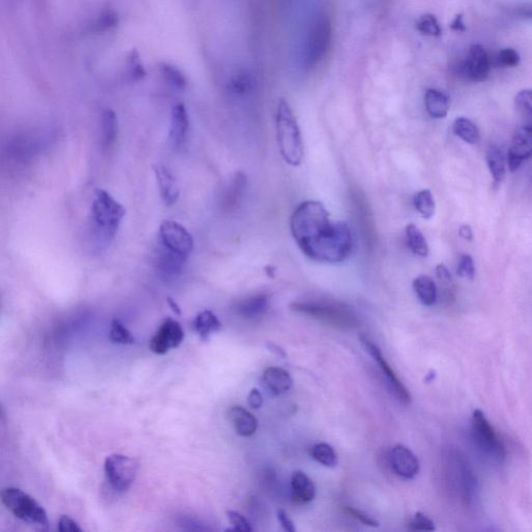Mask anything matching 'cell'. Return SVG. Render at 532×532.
I'll return each instance as SVG.
<instances>
[{
  "label": "cell",
  "mask_w": 532,
  "mask_h": 532,
  "mask_svg": "<svg viewBox=\"0 0 532 532\" xmlns=\"http://www.w3.org/2000/svg\"><path fill=\"white\" fill-rule=\"evenodd\" d=\"M413 204L416 211L424 220H431L435 215L436 202L429 189H423L414 196Z\"/></svg>",
  "instance_id": "cell-31"
},
{
  "label": "cell",
  "mask_w": 532,
  "mask_h": 532,
  "mask_svg": "<svg viewBox=\"0 0 532 532\" xmlns=\"http://www.w3.org/2000/svg\"><path fill=\"white\" fill-rule=\"evenodd\" d=\"M521 14L524 15V16L529 17V18H532V8H524V10H523V12L521 13Z\"/></svg>",
  "instance_id": "cell-53"
},
{
  "label": "cell",
  "mask_w": 532,
  "mask_h": 532,
  "mask_svg": "<svg viewBox=\"0 0 532 532\" xmlns=\"http://www.w3.org/2000/svg\"><path fill=\"white\" fill-rule=\"evenodd\" d=\"M532 157V126L517 128L508 153V166L510 172L520 168L523 162Z\"/></svg>",
  "instance_id": "cell-14"
},
{
  "label": "cell",
  "mask_w": 532,
  "mask_h": 532,
  "mask_svg": "<svg viewBox=\"0 0 532 532\" xmlns=\"http://www.w3.org/2000/svg\"><path fill=\"white\" fill-rule=\"evenodd\" d=\"M409 526L411 531H433L436 529L433 520L429 519L426 515L422 514V512H417L414 516V518L410 522Z\"/></svg>",
  "instance_id": "cell-41"
},
{
  "label": "cell",
  "mask_w": 532,
  "mask_h": 532,
  "mask_svg": "<svg viewBox=\"0 0 532 532\" xmlns=\"http://www.w3.org/2000/svg\"><path fill=\"white\" fill-rule=\"evenodd\" d=\"M192 326L196 334L205 340L208 339L210 335L219 332L221 330L222 324L213 311L205 310L196 316Z\"/></svg>",
  "instance_id": "cell-24"
},
{
  "label": "cell",
  "mask_w": 532,
  "mask_h": 532,
  "mask_svg": "<svg viewBox=\"0 0 532 532\" xmlns=\"http://www.w3.org/2000/svg\"><path fill=\"white\" fill-rule=\"evenodd\" d=\"M247 187V177L238 173L233 179L225 194V203L229 207H234L240 202Z\"/></svg>",
  "instance_id": "cell-32"
},
{
  "label": "cell",
  "mask_w": 532,
  "mask_h": 532,
  "mask_svg": "<svg viewBox=\"0 0 532 532\" xmlns=\"http://www.w3.org/2000/svg\"><path fill=\"white\" fill-rule=\"evenodd\" d=\"M2 504L17 519L37 531L49 529L46 510L31 495L17 488H6L1 491Z\"/></svg>",
  "instance_id": "cell-4"
},
{
  "label": "cell",
  "mask_w": 532,
  "mask_h": 532,
  "mask_svg": "<svg viewBox=\"0 0 532 532\" xmlns=\"http://www.w3.org/2000/svg\"><path fill=\"white\" fill-rule=\"evenodd\" d=\"M278 520L281 523V526L283 527L284 531L288 532L296 531V527H294V522L292 519L288 517L287 512L285 510H280L278 512Z\"/></svg>",
  "instance_id": "cell-47"
},
{
  "label": "cell",
  "mask_w": 532,
  "mask_h": 532,
  "mask_svg": "<svg viewBox=\"0 0 532 532\" xmlns=\"http://www.w3.org/2000/svg\"><path fill=\"white\" fill-rule=\"evenodd\" d=\"M154 174L157 180L160 196L166 206H173L178 202L180 189L172 173L164 166H154Z\"/></svg>",
  "instance_id": "cell-18"
},
{
  "label": "cell",
  "mask_w": 532,
  "mask_h": 532,
  "mask_svg": "<svg viewBox=\"0 0 532 532\" xmlns=\"http://www.w3.org/2000/svg\"><path fill=\"white\" fill-rule=\"evenodd\" d=\"M117 16L113 12H106L100 15L99 18L94 24V31L97 33H103V31H110L115 29L117 25Z\"/></svg>",
  "instance_id": "cell-40"
},
{
  "label": "cell",
  "mask_w": 532,
  "mask_h": 532,
  "mask_svg": "<svg viewBox=\"0 0 532 532\" xmlns=\"http://www.w3.org/2000/svg\"><path fill=\"white\" fill-rule=\"evenodd\" d=\"M92 220L106 237L115 236L126 215L121 203L104 189H97L92 203Z\"/></svg>",
  "instance_id": "cell-6"
},
{
  "label": "cell",
  "mask_w": 532,
  "mask_h": 532,
  "mask_svg": "<svg viewBox=\"0 0 532 532\" xmlns=\"http://www.w3.org/2000/svg\"><path fill=\"white\" fill-rule=\"evenodd\" d=\"M490 55L482 45H472L468 49L465 61L454 66L457 76L472 82H482L487 80L491 72Z\"/></svg>",
  "instance_id": "cell-10"
},
{
  "label": "cell",
  "mask_w": 532,
  "mask_h": 532,
  "mask_svg": "<svg viewBox=\"0 0 532 532\" xmlns=\"http://www.w3.org/2000/svg\"><path fill=\"white\" fill-rule=\"evenodd\" d=\"M360 340L364 350L375 359V362L378 363L380 368L382 369V373H384L386 380H388L389 386H390L391 390L394 393L395 396L401 403H405V405H409L411 403V395H410L409 391L405 388V384L401 382L398 377L395 375L389 363L384 360L380 348L375 344L371 343L366 337L361 336Z\"/></svg>",
  "instance_id": "cell-13"
},
{
  "label": "cell",
  "mask_w": 532,
  "mask_h": 532,
  "mask_svg": "<svg viewBox=\"0 0 532 532\" xmlns=\"http://www.w3.org/2000/svg\"><path fill=\"white\" fill-rule=\"evenodd\" d=\"M389 463L399 477L412 480L417 475L420 465L417 456L403 445H396L389 452Z\"/></svg>",
  "instance_id": "cell-15"
},
{
  "label": "cell",
  "mask_w": 532,
  "mask_h": 532,
  "mask_svg": "<svg viewBox=\"0 0 532 532\" xmlns=\"http://www.w3.org/2000/svg\"><path fill=\"white\" fill-rule=\"evenodd\" d=\"M110 339L113 343L117 344L127 345V344L134 343V337L119 319L113 320L110 324Z\"/></svg>",
  "instance_id": "cell-37"
},
{
  "label": "cell",
  "mask_w": 532,
  "mask_h": 532,
  "mask_svg": "<svg viewBox=\"0 0 532 532\" xmlns=\"http://www.w3.org/2000/svg\"><path fill=\"white\" fill-rule=\"evenodd\" d=\"M343 508L344 512L350 515V517L356 519V520H358L359 522L362 523V524L367 525V526L371 527H378L380 525L379 522L375 521V519L371 518V516L365 514V512H361V510L352 508V506H343Z\"/></svg>",
  "instance_id": "cell-44"
},
{
  "label": "cell",
  "mask_w": 532,
  "mask_h": 532,
  "mask_svg": "<svg viewBox=\"0 0 532 532\" xmlns=\"http://www.w3.org/2000/svg\"><path fill=\"white\" fill-rule=\"evenodd\" d=\"M168 305H170V307L172 308L173 311H174L175 313L178 314V315H180L181 310L180 308H179V305H177V303L174 302L172 299H168Z\"/></svg>",
  "instance_id": "cell-52"
},
{
  "label": "cell",
  "mask_w": 532,
  "mask_h": 532,
  "mask_svg": "<svg viewBox=\"0 0 532 532\" xmlns=\"http://www.w3.org/2000/svg\"><path fill=\"white\" fill-rule=\"evenodd\" d=\"M264 386L273 395L285 394L292 389L294 380L285 369L280 367H269L264 373Z\"/></svg>",
  "instance_id": "cell-20"
},
{
  "label": "cell",
  "mask_w": 532,
  "mask_h": 532,
  "mask_svg": "<svg viewBox=\"0 0 532 532\" xmlns=\"http://www.w3.org/2000/svg\"><path fill=\"white\" fill-rule=\"evenodd\" d=\"M227 516L231 525L233 526V531L241 532L253 531V527L251 526L249 521L243 515L239 514V512H234V510H229Z\"/></svg>",
  "instance_id": "cell-43"
},
{
  "label": "cell",
  "mask_w": 532,
  "mask_h": 532,
  "mask_svg": "<svg viewBox=\"0 0 532 532\" xmlns=\"http://www.w3.org/2000/svg\"><path fill=\"white\" fill-rule=\"evenodd\" d=\"M471 431L474 442L482 454L496 461H504L506 450L503 442L480 410H476L472 415Z\"/></svg>",
  "instance_id": "cell-7"
},
{
  "label": "cell",
  "mask_w": 532,
  "mask_h": 532,
  "mask_svg": "<svg viewBox=\"0 0 532 532\" xmlns=\"http://www.w3.org/2000/svg\"><path fill=\"white\" fill-rule=\"evenodd\" d=\"M292 309L335 328L347 330L358 326V318L354 312L341 303L326 300L307 301L294 303Z\"/></svg>",
  "instance_id": "cell-5"
},
{
  "label": "cell",
  "mask_w": 532,
  "mask_h": 532,
  "mask_svg": "<svg viewBox=\"0 0 532 532\" xmlns=\"http://www.w3.org/2000/svg\"><path fill=\"white\" fill-rule=\"evenodd\" d=\"M267 346H268L269 350H271V352H275V354H278V356L281 357H285V352H283V350H281V348L278 347L277 345H275V344H267Z\"/></svg>",
  "instance_id": "cell-51"
},
{
  "label": "cell",
  "mask_w": 532,
  "mask_h": 532,
  "mask_svg": "<svg viewBox=\"0 0 532 532\" xmlns=\"http://www.w3.org/2000/svg\"><path fill=\"white\" fill-rule=\"evenodd\" d=\"M138 471V463L136 459L123 454H112L106 457L104 463L106 480L117 492L124 493L129 490Z\"/></svg>",
  "instance_id": "cell-8"
},
{
  "label": "cell",
  "mask_w": 532,
  "mask_h": 532,
  "mask_svg": "<svg viewBox=\"0 0 532 532\" xmlns=\"http://www.w3.org/2000/svg\"><path fill=\"white\" fill-rule=\"evenodd\" d=\"M247 403L252 409L258 410L264 405V397L258 389H253L247 396Z\"/></svg>",
  "instance_id": "cell-46"
},
{
  "label": "cell",
  "mask_w": 532,
  "mask_h": 532,
  "mask_svg": "<svg viewBox=\"0 0 532 532\" xmlns=\"http://www.w3.org/2000/svg\"><path fill=\"white\" fill-rule=\"evenodd\" d=\"M414 292L423 305L431 307L437 302V286L435 281L426 275H421L413 282Z\"/></svg>",
  "instance_id": "cell-25"
},
{
  "label": "cell",
  "mask_w": 532,
  "mask_h": 532,
  "mask_svg": "<svg viewBox=\"0 0 532 532\" xmlns=\"http://www.w3.org/2000/svg\"><path fill=\"white\" fill-rule=\"evenodd\" d=\"M416 29L419 33L427 37H440L442 35L441 25L437 17L433 14H425L418 19Z\"/></svg>",
  "instance_id": "cell-36"
},
{
  "label": "cell",
  "mask_w": 532,
  "mask_h": 532,
  "mask_svg": "<svg viewBox=\"0 0 532 532\" xmlns=\"http://www.w3.org/2000/svg\"><path fill=\"white\" fill-rule=\"evenodd\" d=\"M278 145L283 159L292 166L304 160V143L298 120L287 100L280 98L275 113Z\"/></svg>",
  "instance_id": "cell-2"
},
{
  "label": "cell",
  "mask_w": 532,
  "mask_h": 532,
  "mask_svg": "<svg viewBox=\"0 0 532 532\" xmlns=\"http://www.w3.org/2000/svg\"><path fill=\"white\" fill-rule=\"evenodd\" d=\"M183 339L185 331L181 324L173 318H166L151 338L149 346L154 354H166L173 348L178 347Z\"/></svg>",
  "instance_id": "cell-12"
},
{
  "label": "cell",
  "mask_w": 532,
  "mask_h": 532,
  "mask_svg": "<svg viewBox=\"0 0 532 532\" xmlns=\"http://www.w3.org/2000/svg\"><path fill=\"white\" fill-rule=\"evenodd\" d=\"M268 305L269 299L266 294H255L240 301L236 305V311L241 317L255 319L266 313Z\"/></svg>",
  "instance_id": "cell-21"
},
{
  "label": "cell",
  "mask_w": 532,
  "mask_h": 532,
  "mask_svg": "<svg viewBox=\"0 0 532 532\" xmlns=\"http://www.w3.org/2000/svg\"><path fill=\"white\" fill-rule=\"evenodd\" d=\"M515 104L524 122L523 125L532 126V89L519 92L515 98Z\"/></svg>",
  "instance_id": "cell-33"
},
{
  "label": "cell",
  "mask_w": 532,
  "mask_h": 532,
  "mask_svg": "<svg viewBox=\"0 0 532 532\" xmlns=\"http://www.w3.org/2000/svg\"><path fill=\"white\" fill-rule=\"evenodd\" d=\"M457 275L463 279L473 280L475 275V266L473 259L470 255L461 256L457 266Z\"/></svg>",
  "instance_id": "cell-42"
},
{
  "label": "cell",
  "mask_w": 532,
  "mask_h": 532,
  "mask_svg": "<svg viewBox=\"0 0 532 532\" xmlns=\"http://www.w3.org/2000/svg\"><path fill=\"white\" fill-rule=\"evenodd\" d=\"M454 484L461 500L466 504H472L477 496V482L475 475L463 456L454 454L450 459Z\"/></svg>",
  "instance_id": "cell-11"
},
{
  "label": "cell",
  "mask_w": 532,
  "mask_h": 532,
  "mask_svg": "<svg viewBox=\"0 0 532 532\" xmlns=\"http://www.w3.org/2000/svg\"><path fill=\"white\" fill-rule=\"evenodd\" d=\"M57 529L59 531H71V532H81L82 529L78 526V524L76 521L72 520L70 517L62 516L59 520V524H57Z\"/></svg>",
  "instance_id": "cell-45"
},
{
  "label": "cell",
  "mask_w": 532,
  "mask_h": 532,
  "mask_svg": "<svg viewBox=\"0 0 532 532\" xmlns=\"http://www.w3.org/2000/svg\"><path fill=\"white\" fill-rule=\"evenodd\" d=\"M521 57L518 51L512 48L501 49L496 55L494 65L500 68H514L520 64Z\"/></svg>",
  "instance_id": "cell-38"
},
{
  "label": "cell",
  "mask_w": 532,
  "mask_h": 532,
  "mask_svg": "<svg viewBox=\"0 0 532 532\" xmlns=\"http://www.w3.org/2000/svg\"><path fill=\"white\" fill-rule=\"evenodd\" d=\"M450 29H452V31H459V33H463V31H466V25L465 23H463V15H456V18L454 19L452 24H450Z\"/></svg>",
  "instance_id": "cell-49"
},
{
  "label": "cell",
  "mask_w": 532,
  "mask_h": 532,
  "mask_svg": "<svg viewBox=\"0 0 532 532\" xmlns=\"http://www.w3.org/2000/svg\"><path fill=\"white\" fill-rule=\"evenodd\" d=\"M160 73H161L164 80L175 89H183L187 85V79L185 73L172 64H161L160 65Z\"/></svg>",
  "instance_id": "cell-34"
},
{
  "label": "cell",
  "mask_w": 532,
  "mask_h": 532,
  "mask_svg": "<svg viewBox=\"0 0 532 532\" xmlns=\"http://www.w3.org/2000/svg\"><path fill=\"white\" fill-rule=\"evenodd\" d=\"M292 236L301 251L320 264L345 261L354 247L352 231L343 222L331 220L322 203H301L290 220Z\"/></svg>",
  "instance_id": "cell-1"
},
{
  "label": "cell",
  "mask_w": 532,
  "mask_h": 532,
  "mask_svg": "<svg viewBox=\"0 0 532 532\" xmlns=\"http://www.w3.org/2000/svg\"><path fill=\"white\" fill-rule=\"evenodd\" d=\"M408 247L419 257H427L429 253V245L424 235L419 230L417 226L409 224L405 228Z\"/></svg>",
  "instance_id": "cell-29"
},
{
  "label": "cell",
  "mask_w": 532,
  "mask_h": 532,
  "mask_svg": "<svg viewBox=\"0 0 532 532\" xmlns=\"http://www.w3.org/2000/svg\"><path fill=\"white\" fill-rule=\"evenodd\" d=\"M189 131V117L187 108L183 103L173 106L171 114L170 141L175 148L185 145Z\"/></svg>",
  "instance_id": "cell-16"
},
{
  "label": "cell",
  "mask_w": 532,
  "mask_h": 532,
  "mask_svg": "<svg viewBox=\"0 0 532 532\" xmlns=\"http://www.w3.org/2000/svg\"><path fill=\"white\" fill-rule=\"evenodd\" d=\"M350 196H352V206L356 211L354 213L358 217L361 231L363 230L365 238L367 239L368 243H373L375 239V231L369 203L367 202V199L361 190H352Z\"/></svg>",
  "instance_id": "cell-17"
},
{
  "label": "cell",
  "mask_w": 532,
  "mask_h": 532,
  "mask_svg": "<svg viewBox=\"0 0 532 532\" xmlns=\"http://www.w3.org/2000/svg\"><path fill=\"white\" fill-rule=\"evenodd\" d=\"M332 22L326 13L312 17L303 44V62L307 68H314L326 57L332 42Z\"/></svg>",
  "instance_id": "cell-3"
},
{
  "label": "cell",
  "mask_w": 532,
  "mask_h": 532,
  "mask_svg": "<svg viewBox=\"0 0 532 532\" xmlns=\"http://www.w3.org/2000/svg\"><path fill=\"white\" fill-rule=\"evenodd\" d=\"M424 106L431 117L444 119L450 110V99L443 92L429 89L425 92Z\"/></svg>",
  "instance_id": "cell-22"
},
{
  "label": "cell",
  "mask_w": 532,
  "mask_h": 532,
  "mask_svg": "<svg viewBox=\"0 0 532 532\" xmlns=\"http://www.w3.org/2000/svg\"><path fill=\"white\" fill-rule=\"evenodd\" d=\"M161 247L187 261L192 249L194 238L187 229L175 221H164L159 227Z\"/></svg>",
  "instance_id": "cell-9"
},
{
  "label": "cell",
  "mask_w": 532,
  "mask_h": 532,
  "mask_svg": "<svg viewBox=\"0 0 532 532\" xmlns=\"http://www.w3.org/2000/svg\"><path fill=\"white\" fill-rule=\"evenodd\" d=\"M459 236L468 241H472L474 238L473 231L469 225H463L459 228Z\"/></svg>",
  "instance_id": "cell-50"
},
{
  "label": "cell",
  "mask_w": 532,
  "mask_h": 532,
  "mask_svg": "<svg viewBox=\"0 0 532 532\" xmlns=\"http://www.w3.org/2000/svg\"><path fill=\"white\" fill-rule=\"evenodd\" d=\"M311 456L317 463L326 467H335L338 463L336 452L332 446L326 443H319L311 448Z\"/></svg>",
  "instance_id": "cell-35"
},
{
  "label": "cell",
  "mask_w": 532,
  "mask_h": 532,
  "mask_svg": "<svg viewBox=\"0 0 532 532\" xmlns=\"http://www.w3.org/2000/svg\"><path fill=\"white\" fill-rule=\"evenodd\" d=\"M127 72L128 76L132 80H140L146 76V70H145L144 66L141 62L140 55L136 50H132L128 55Z\"/></svg>",
  "instance_id": "cell-39"
},
{
  "label": "cell",
  "mask_w": 532,
  "mask_h": 532,
  "mask_svg": "<svg viewBox=\"0 0 532 532\" xmlns=\"http://www.w3.org/2000/svg\"><path fill=\"white\" fill-rule=\"evenodd\" d=\"M436 273H437V277L439 278L440 281L443 282V283L448 284L452 282V275H450L447 267L444 266V264H439V266H437V268H436Z\"/></svg>",
  "instance_id": "cell-48"
},
{
  "label": "cell",
  "mask_w": 532,
  "mask_h": 532,
  "mask_svg": "<svg viewBox=\"0 0 532 532\" xmlns=\"http://www.w3.org/2000/svg\"><path fill=\"white\" fill-rule=\"evenodd\" d=\"M102 145L108 149L114 146L119 134V124L114 110H106L101 117Z\"/></svg>",
  "instance_id": "cell-28"
},
{
  "label": "cell",
  "mask_w": 532,
  "mask_h": 532,
  "mask_svg": "<svg viewBox=\"0 0 532 532\" xmlns=\"http://www.w3.org/2000/svg\"><path fill=\"white\" fill-rule=\"evenodd\" d=\"M292 489L294 499L299 503H308L315 497V486L304 472H294L292 477Z\"/></svg>",
  "instance_id": "cell-23"
},
{
  "label": "cell",
  "mask_w": 532,
  "mask_h": 532,
  "mask_svg": "<svg viewBox=\"0 0 532 532\" xmlns=\"http://www.w3.org/2000/svg\"><path fill=\"white\" fill-rule=\"evenodd\" d=\"M452 130L457 138L468 144H476L480 140V129L471 120L467 117H457L452 125Z\"/></svg>",
  "instance_id": "cell-30"
},
{
  "label": "cell",
  "mask_w": 532,
  "mask_h": 532,
  "mask_svg": "<svg viewBox=\"0 0 532 532\" xmlns=\"http://www.w3.org/2000/svg\"><path fill=\"white\" fill-rule=\"evenodd\" d=\"M255 77L247 69L237 70L229 81V89L235 96L249 95L255 89Z\"/></svg>",
  "instance_id": "cell-26"
},
{
  "label": "cell",
  "mask_w": 532,
  "mask_h": 532,
  "mask_svg": "<svg viewBox=\"0 0 532 532\" xmlns=\"http://www.w3.org/2000/svg\"><path fill=\"white\" fill-rule=\"evenodd\" d=\"M229 420L237 435L241 437H251L257 431L258 421L245 408L235 405L228 412Z\"/></svg>",
  "instance_id": "cell-19"
},
{
  "label": "cell",
  "mask_w": 532,
  "mask_h": 532,
  "mask_svg": "<svg viewBox=\"0 0 532 532\" xmlns=\"http://www.w3.org/2000/svg\"><path fill=\"white\" fill-rule=\"evenodd\" d=\"M487 164L492 174L495 185H499L505 178L506 166L508 158L504 157V154L497 147L492 146L487 151Z\"/></svg>",
  "instance_id": "cell-27"
}]
</instances>
